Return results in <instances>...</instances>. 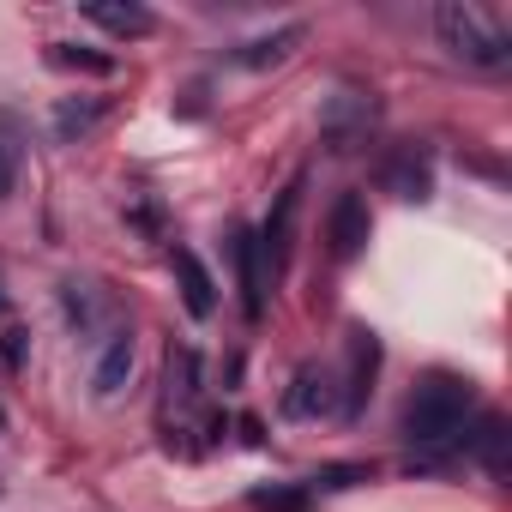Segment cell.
<instances>
[{"label":"cell","mask_w":512,"mask_h":512,"mask_svg":"<svg viewBox=\"0 0 512 512\" xmlns=\"http://www.w3.org/2000/svg\"><path fill=\"white\" fill-rule=\"evenodd\" d=\"M103 121H109V97H61V103H55V133H61L67 145L91 139Z\"/></svg>","instance_id":"14"},{"label":"cell","mask_w":512,"mask_h":512,"mask_svg":"<svg viewBox=\"0 0 512 512\" xmlns=\"http://www.w3.org/2000/svg\"><path fill=\"white\" fill-rule=\"evenodd\" d=\"M434 31H440V43L458 61H470L482 73H506L512 67V31L500 19H488L482 7H470V0H446V7H434Z\"/></svg>","instance_id":"2"},{"label":"cell","mask_w":512,"mask_h":512,"mask_svg":"<svg viewBox=\"0 0 512 512\" xmlns=\"http://www.w3.org/2000/svg\"><path fill=\"white\" fill-rule=\"evenodd\" d=\"M175 260V284H181V308L193 314V320H211L217 314V284H211V272H205V260L199 253H187V247H175L169 253Z\"/></svg>","instance_id":"12"},{"label":"cell","mask_w":512,"mask_h":512,"mask_svg":"<svg viewBox=\"0 0 512 512\" xmlns=\"http://www.w3.org/2000/svg\"><path fill=\"white\" fill-rule=\"evenodd\" d=\"M0 308H7V296H0Z\"/></svg>","instance_id":"22"},{"label":"cell","mask_w":512,"mask_h":512,"mask_svg":"<svg viewBox=\"0 0 512 512\" xmlns=\"http://www.w3.org/2000/svg\"><path fill=\"white\" fill-rule=\"evenodd\" d=\"M13 169H19V163H13V151H7V145H0V199H7V193H13Z\"/></svg>","instance_id":"21"},{"label":"cell","mask_w":512,"mask_h":512,"mask_svg":"<svg viewBox=\"0 0 512 512\" xmlns=\"http://www.w3.org/2000/svg\"><path fill=\"white\" fill-rule=\"evenodd\" d=\"M133 380V326L109 332L97 344V362H91V398H121V386Z\"/></svg>","instance_id":"8"},{"label":"cell","mask_w":512,"mask_h":512,"mask_svg":"<svg viewBox=\"0 0 512 512\" xmlns=\"http://www.w3.org/2000/svg\"><path fill=\"white\" fill-rule=\"evenodd\" d=\"M235 278H241V314L260 320L266 314V260H260L253 229H235Z\"/></svg>","instance_id":"11"},{"label":"cell","mask_w":512,"mask_h":512,"mask_svg":"<svg viewBox=\"0 0 512 512\" xmlns=\"http://www.w3.org/2000/svg\"><path fill=\"white\" fill-rule=\"evenodd\" d=\"M374 374H380V338H374L368 326H350V386H344V398H338V416H344V422H356V416L368 410Z\"/></svg>","instance_id":"5"},{"label":"cell","mask_w":512,"mask_h":512,"mask_svg":"<svg viewBox=\"0 0 512 512\" xmlns=\"http://www.w3.org/2000/svg\"><path fill=\"white\" fill-rule=\"evenodd\" d=\"M85 19H91V25H103V31H109V37H121V43H139V37H151V31H157L151 7H133V0H91Z\"/></svg>","instance_id":"13"},{"label":"cell","mask_w":512,"mask_h":512,"mask_svg":"<svg viewBox=\"0 0 512 512\" xmlns=\"http://www.w3.org/2000/svg\"><path fill=\"white\" fill-rule=\"evenodd\" d=\"M374 476V464H326V470H314L302 488L320 500V494H338V488H356V482H368Z\"/></svg>","instance_id":"19"},{"label":"cell","mask_w":512,"mask_h":512,"mask_svg":"<svg viewBox=\"0 0 512 512\" xmlns=\"http://www.w3.org/2000/svg\"><path fill=\"white\" fill-rule=\"evenodd\" d=\"M0 362H7V368L25 362V332H7V338H0Z\"/></svg>","instance_id":"20"},{"label":"cell","mask_w":512,"mask_h":512,"mask_svg":"<svg viewBox=\"0 0 512 512\" xmlns=\"http://www.w3.org/2000/svg\"><path fill=\"white\" fill-rule=\"evenodd\" d=\"M49 67H61V73H91V79H109V73H115V55H103V49H79V43H49Z\"/></svg>","instance_id":"16"},{"label":"cell","mask_w":512,"mask_h":512,"mask_svg":"<svg viewBox=\"0 0 512 512\" xmlns=\"http://www.w3.org/2000/svg\"><path fill=\"white\" fill-rule=\"evenodd\" d=\"M380 187L398 193V199H428V193H434V163H428V151H416V145L392 151V157L380 163Z\"/></svg>","instance_id":"9"},{"label":"cell","mask_w":512,"mask_h":512,"mask_svg":"<svg viewBox=\"0 0 512 512\" xmlns=\"http://www.w3.org/2000/svg\"><path fill=\"white\" fill-rule=\"evenodd\" d=\"M247 506H253V512H308L314 494H308L302 482H272V488H253Z\"/></svg>","instance_id":"17"},{"label":"cell","mask_w":512,"mask_h":512,"mask_svg":"<svg viewBox=\"0 0 512 512\" xmlns=\"http://www.w3.org/2000/svg\"><path fill=\"white\" fill-rule=\"evenodd\" d=\"M169 398L175 404H193L199 398V356L181 344V350H169Z\"/></svg>","instance_id":"18"},{"label":"cell","mask_w":512,"mask_h":512,"mask_svg":"<svg viewBox=\"0 0 512 512\" xmlns=\"http://www.w3.org/2000/svg\"><path fill=\"white\" fill-rule=\"evenodd\" d=\"M368 235H374L368 199H362V193H338V205H332V217H326V247H332V260L350 266L356 253L368 247Z\"/></svg>","instance_id":"6"},{"label":"cell","mask_w":512,"mask_h":512,"mask_svg":"<svg viewBox=\"0 0 512 512\" xmlns=\"http://www.w3.org/2000/svg\"><path fill=\"white\" fill-rule=\"evenodd\" d=\"M368 127H374V103L368 97H356V91L332 97V109H326V145L332 151H356L368 139Z\"/></svg>","instance_id":"10"},{"label":"cell","mask_w":512,"mask_h":512,"mask_svg":"<svg viewBox=\"0 0 512 512\" xmlns=\"http://www.w3.org/2000/svg\"><path fill=\"white\" fill-rule=\"evenodd\" d=\"M61 308H67L73 332H79V338H91V344H103L109 332H121V326H127V320H121V308L109 302V290H103V284H91V278H67V284H61Z\"/></svg>","instance_id":"3"},{"label":"cell","mask_w":512,"mask_h":512,"mask_svg":"<svg viewBox=\"0 0 512 512\" xmlns=\"http://www.w3.org/2000/svg\"><path fill=\"white\" fill-rule=\"evenodd\" d=\"M470 416H476V386L464 374L434 368L404 404V440H410V452H428V458L434 452H458Z\"/></svg>","instance_id":"1"},{"label":"cell","mask_w":512,"mask_h":512,"mask_svg":"<svg viewBox=\"0 0 512 512\" xmlns=\"http://www.w3.org/2000/svg\"><path fill=\"white\" fill-rule=\"evenodd\" d=\"M332 410H338V374H332V368H296V380H290V392H284V416L320 422V416H332Z\"/></svg>","instance_id":"7"},{"label":"cell","mask_w":512,"mask_h":512,"mask_svg":"<svg viewBox=\"0 0 512 512\" xmlns=\"http://www.w3.org/2000/svg\"><path fill=\"white\" fill-rule=\"evenodd\" d=\"M302 25H284V31H272V37H253V43H241L235 49V67H253V73H260V67H278V61H290L296 49H302Z\"/></svg>","instance_id":"15"},{"label":"cell","mask_w":512,"mask_h":512,"mask_svg":"<svg viewBox=\"0 0 512 512\" xmlns=\"http://www.w3.org/2000/svg\"><path fill=\"white\" fill-rule=\"evenodd\" d=\"M296 211H302V175L278 193V205H272V217L260 223V260H266V272L272 278H284L290 272V247H296Z\"/></svg>","instance_id":"4"}]
</instances>
